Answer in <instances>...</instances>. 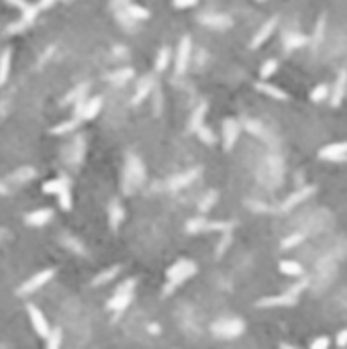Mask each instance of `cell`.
I'll return each instance as SVG.
<instances>
[{"instance_id":"cell-8","label":"cell","mask_w":347,"mask_h":349,"mask_svg":"<svg viewBox=\"0 0 347 349\" xmlns=\"http://www.w3.org/2000/svg\"><path fill=\"white\" fill-rule=\"evenodd\" d=\"M237 137H239V123L235 119H225L223 121V147L225 151H231Z\"/></svg>"},{"instance_id":"cell-11","label":"cell","mask_w":347,"mask_h":349,"mask_svg":"<svg viewBox=\"0 0 347 349\" xmlns=\"http://www.w3.org/2000/svg\"><path fill=\"white\" fill-rule=\"evenodd\" d=\"M212 331H216L221 337H237V335L243 331V323L237 321V319H233V321H223V323H219V325H212Z\"/></svg>"},{"instance_id":"cell-20","label":"cell","mask_w":347,"mask_h":349,"mask_svg":"<svg viewBox=\"0 0 347 349\" xmlns=\"http://www.w3.org/2000/svg\"><path fill=\"white\" fill-rule=\"evenodd\" d=\"M10 61H12L10 49H4L2 55H0V86H4V82L10 74Z\"/></svg>"},{"instance_id":"cell-47","label":"cell","mask_w":347,"mask_h":349,"mask_svg":"<svg viewBox=\"0 0 347 349\" xmlns=\"http://www.w3.org/2000/svg\"><path fill=\"white\" fill-rule=\"evenodd\" d=\"M280 349H294V347H290V345H282Z\"/></svg>"},{"instance_id":"cell-21","label":"cell","mask_w":347,"mask_h":349,"mask_svg":"<svg viewBox=\"0 0 347 349\" xmlns=\"http://www.w3.org/2000/svg\"><path fill=\"white\" fill-rule=\"evenodd\" d=\"M119 272H121V266H111V268H106L104 272H100V274L92 280V286H102V284H106V282H111L113 278H117Z\"/></svg>"},{"instance_id":"cell-13","label":"cell","mask_w":347,"mask_h":349,"mask_svg":"<svg viewBox=\"0 0 347 349\" xmlns=\"http://www.w3.org/2000/svg\"><path fill=\"white\" fill-rule=\"evenodd\" d=\"M53 216V210L51 208H39V210H33L29 214H25V223L31 225V227H43L51 221Z\"/></svg>"},{"instance_id":"cell-14","label":"cell","mask_w":347,"mask_h":349,"mask_svg":"<svg viewBox=\"0 0 347 349\" xmlns=\"http://www.w3.org/2000/svg\"><path fill=\"white\" fill-rule=\"evenodd\" d=\"M151 90H154V78H151V76H143L141 82L137 84L135 94H133V104H141L149 96Z\"/></svg>"},{"instance_id":"cell-15","label":"cell","mask_w":347,"mask_h":349,"mask_svg":"<svg viewBox=\"0 0 347 349\" xmlns=\"http://www.w3.org/2000/svg\"><path fill=\"white\" fill-rule=\"evenodd\" d=\"M313 192H315V186H307V188H302V190H298V192L290 194L288 198H286V202L282 204V210H290V208H294V206H296V204H300L302 200H307Z\"/></svg>"},{"instance_id":"cell-23","label":"cell","mask_w":347,"mask_h":349,"mask_svg":"<svg viewBox=\"0 0 347 349\" xmlns=\"http://www.w3.org/2000/svg\"><path fill=\"white\" fill-rule=\"evenodd\" d=\"M280 272L286 276H292V278H298L302 274V266L294 259H284V261H280Z\"/></svg>"},{"instance_id":"cell-34","label":"cell","mask_w":347,"mask_h":349,"mask_svg":"<svg viewBox=\"0 0 347 349\" xmlns=\"http://www.w3.org/2000/svg\"><path fill=\"white\" fill-rule=\"evenodd\" d=\"M305 43H307V37H305V35L290 33V35L286 37V47H288V49H296V47H300V45H305Z\"/></svg>"},{"instance_id":"cell-41","label":"cell","mask_w":347,"mask_h":349,"mask_svg":"<svg viewBox=\"0 0 347 349\" xmlns=\"http://www.w3.org/2000/svg\"><path fill=\"white\" fill-rule=\"evenodd\" d=\"M172 4L176 8H192V6L198 4V0H174Z\"/></svg>"},{"instance_id":"cell-48","label":"cell","mask_w":347,"mask_h":349,"mask_svg":"<svg viewBox=\"0 0 347 349\" xmlns=\"http://www.w3.org/2000/svg\"><path fill=\"white\" fill-rule=\"evenodd\" d=\"M255 2H266V0H255Z\"/></svg>"},{"instance_id":"cell-26","label":"cell","mask_w":347,"mask_h":349,"mask_svg":"<svg viewBox=\"0 0 347 349\" xmlns=\"http://www.w3.org/2000/svg\"><path fill=\"white\" fill-rule=\"evenodd\" d=\"M127 14L135 18V20H147L151 18V12L145 8V6H139V4H129L127 6Z\"/></svg>"},{"instance_id":"cell-24","label":"cell","mask_w":347,"mask_h":349,"mask_svg":"<svg viewBox=\"0 0 347 349\" xmlns=\"http://www.w3.org/2000/svg\"><path fill=\"white\" fill-rule=\"evenodd\" d=\"M243 127L249 131L251 135H255V137H259V139H268V131H266V127H264L262 123H257V121H253V119H245V121H243Z\"/></svg>"},{"instance_id":"cell-27","label":"cell","mask_w":347,"mask_h":349,"mask_svg":"<svg viewBox=\"0 0 347 349\" xmlns=\"http://www.w3.org/2000/svg\"><path fill=\"white\" fill-rule=\"evenodd\" d=\"M170 57H172V49L166 45L160 49L158 57H156V72H164L168 65H170Z\"/></svg>"},{"instance_id":"cell-9","label":"cell","mask_w":347,"mask_h":349,"mask_svg":"<svg viewBox=\"0 0 347 349\" xmlns=\"http://www.w3.org/2000/svg\"><path fill=\"white\" fill-rule=\"evenodd\" d=\"M298 300L296 294L292 292H286L282 296H268V298H259L257 300V307H294Z\"/></svg>"},{"instance_id":"cell-33","label":"cell","mask_w":347,"mask_h":349,"mask_svg":"<svg viewBox=\"0 0 347 349\" xmlns=\"http://www.w3.org/2000/svg\"><path fill=\"white\" fill-rule=\"evenodd\" d=\"M61 347V329H51V333L47 335V349H59Z\"/></svg>"},{"instance_id":"cell-1","label":"cell","mask_w":347,"mask_h":349,"mask_svg":"<svg viewBox=\"0 0 347 349\" xmlns=\"http://www.w3.org/2000/svg\"><path fill=\"white\" fill-rule=\"evenodd\" d=\"M135 284H137V280H135V278H129L127 282H123V284L117 288L115 296H113L111 300H108L106 307L111 309V311H117V313L125 311V309L129 307V302H131V296H133Z\"/></svg>"},{"instance_id":"cell-43","label":"cell","mask_w":347,"mask_h":349,"mask_svg":"<svg viewBox=\"0 0 347 349\" xmlns=\"http://www.w3.org/2000/svg\"><path fill=\"white\" fill-rule=\"evenodd\" d=\"M337 345H339V347H345V345H347V329L339 331V335H337Z\"/></svg>"},{"instance_id":"cell-44","label":"cell","mask_w":347,"mask_h":349,"mask_svg":"<svg viewBox=\"0 0 347 349\" xmlns=\"http://www.w3.org/2000/svg\"><path fill=\"white\" fill-rule=\"evenodd\" d=\"M55 2V0H39V4H37V8L39 10H45V8H49L51 4Z\"/></svg>"},{"instance_id":"cell-37","label":"cell","mask_w":347,"mask_h":349,"mask_svg":"<svg viewBox=\"0 0 347 349\" xmlns=\"http://www.w3.org/2000/svg\"><path fill=\"white\" fill-rule=\"evenodd\" d=\"M204 229H206V221L204 219H192V221H188V231L190 233L204 231Z\"/></svg>"},{"instance_id":"cell-6","label":"cell","mask_w":347,"mask_h":349,"mask_svg":"<svg viewBox=\"0 0 347 349\" xmlns=\"http://www.w3.org/2000/svg\"><path fill=\"white\" fill-rule=\"evenodd\" d=\"M319 158H321V160H329V162H343V160L347 158V141L325 145V147L319 151Z\"/></svg>"},{"instance_id":"cell-25","label":"cell","mask_w":347,"mask_h":349,"mask_svg":"<svg viewBox=\"0 0 347 349\" xmlns=\"http://www.w3.org/2000/svg\"><path fill=\"white\" fill-rule=\"evenodd\" d=\"M66 186H70L68 178H55V180H49V182L43 184V192H45V194H55V196H57Z\"/></svg>"},{"instance_id":"cell-46","label":"cell","mask_w":347,"mask_h":349,"mask_svg":"<svg viewBox=\"0 0 347 349\" xmlns=\"http://www.w3.org/2000/svg\"><path fill=\"white\" fill-rule=\"evenodd\" d=\"M0 194H8V188L4 184H0Z\"/></svg>"},{"instance_id":"cell-7","label":"cell","mask_w":347,"mask_h":349,"mask_svg":"<svg viewBox=\"0 0 347 349\" xmlns=\"http://www.w3.org/2000/svg\"><path fill=\"white\" fill-rule=\"evenodd\" d=\"M276 27H278V18L276 16H272V18H268L266 20V23L262 25V27H259V31L255 33V37L251 39V43H249V47L251 49H257V47H262L264 45V43L272 37V33L276 31Z\"/></svg>"},{"instance_id":"cell-12","label":"cell","mask_w":347,"mask_h":349,"mask_svg":"<svg viewBox=\"0 0 347 349\" xmlns=\"http://www.w3.org/2000/svg\"><path fill=\"white\" fill-rule=\"evenodd\" d=\"M255 90L262 92V94H266V96L272 98V100H282V102L288 100V92H286V90H282V88H278V86L268 84V82H257V84H255Z\"/></svg>"},{"instance_id":"cell-3","label":"cell","mask_w":347,"mask_h":349,"mask_svg":"<svg viewBox=\"0 0 347 349\" xmlns=\"http://www.w3.org/2000/svg\"><path fill=\"white\" fill-rule=\"evenodd\" d=\"M55 276V270L53 268H47V270H41V272H37L35 276H31L29 280H25L23 284H20V288L16 290L20 296H27V294H33V292H37L39 288H43L47 284V282L51 280Z\"/></svg>"},{"instance_id":"cell-31","label":"cell","mask_w":347,"mask_h":349,"mask_svg":"<svg viewBox=\"0 0 347 349\" xmlns=\"http://www.w3.org/2000/svg\"><path fill=\"white\" fill-rule=\"evenodd\" d=\"M196 135H198V139H200L202 143H206V145H214V141H216L214 131H212L210 127H206V125H202V127L196 131Z\"/></svg>"},{"instance_id":"cell-45","label":"cell","mask_w":347,"mask_h":349,"mask_svg":"<svg viewBox=\"0 0 347 349\" xmlns=\"http://www.w3.org/2000/svg\"><path fill=\"white\" fill-rule=\"evenodd\" d=\"M160 111H162V94L156 92V115L160 117Z\"/></svg>"},{"instance_id":"cell-38","label":"cell","mask_w":347,"mask_h":349,"mask_svg":"<svg viewBox=\"0 0 347 349\" xmlns=\"http://www.w3.org/2000/svg\"><path fill=\"white\" fill-rule=\"evenodd\" d=\"M214 202H216V192H214V190H210V192L206 194V198L200 202V210H202V212H206V210H208V208H210Z\"/></svg>"},{"instance_id":"cell-39","label":"cell","mask_w":347,"mask_h":349,"mask_svg":"<svg viewBox=\"0 0 347 349\" xmlns=\"http://www.w3.org/2000/svg\"><path fill=\"white\" fill-rule=\"evenodd\" d=\"M302 241V235L300 233H294V235H290L288 239H284V241H282V247L284 249H288V247H294V245H298Z\"/></svg>"},{"instance_id":"cell-17","label":"cell","mask_w":347,"mask_h":349,"mask_svg":"<svg viewBox=\"0 0 347 349\" xmlns=\"http://www.w3.org/2000/svg\"><path fill=\"white\" fill-rule=\"evenodd\" d=\"M123 219H125V210H123L121 202L119 200H113L111 202V208H108V221H111V229L117 231L119 225L123 223Z\"/></svg>"},{"instance_id":"cell-28","label":"cell","mask_w":347,"mask_h":349,"mask_svg":"<svg viewBox=\"0 0 347 349\" xmlns=\"http://www.w3.org/2000/svg\"><path fill=\"white\" fill-rule=\"evenodd\" d=\"M329 96H331V92H329L327 84H319V86H315V88L311 90V100L313 102H323V100H327Z\"/></svg>"},{"instance_id":"cell-35","label":"cell","mask_w":347,"mask_h":349,"mask_svg":"<svg viewBox=\"0 0 347 349\" xmlns=\"http://www.w3.org/2000/svg\"><path fill=\"white\" fill-rule=\"evenodd\" d=\"M108 78H111L113 82H119V84H121V82H127V80L133 78V70H131V68H125V70H119V72L111 74Z\"/></svg>"},{"instance_id":"cell-29","label":"cell","mask_w":347,"mask_h":349,"mask_svg":"<svg viewBox=\"0 0 347 349\" xmlns=\"http://www.w3.org/2000/svg\"><path fill=\"white\" fill-rule=\"evenodd\" d=\"M276 72H278V61H276V59H266V61L262 63V68H259V78H262V80H268V78H272Z\"/></svg>"},{"instance_id":"cell-18","label":"cell","mask_w":347,"mask_h":349,"mask_svg":"<svg viewBox=\"0 0 347 349\" xmlns=\"http://www.w3.org/2000/svg\"><path fill=\"white\" fill-rule=\"evenodd\" d=\"M100 108H102V98H100V96H94V98H90L88 102L84 104L82 119H86V121H92V119H96V115L100 113Z\"/></svg>"},{"instance_id":"cell-36","label":"cell","mask_w":347,"mask_h":349,"mask_svg":"<svg viewBox=\"0 0 347 349\" xmlns=\"http://www.w3.org/2000/svg\"><path fill=\"white\" fill-rule=\"evenodd\" d=\"M329 347H331L329 337L321 335V337H317V339H313V341H311V347H309V349H329Z\"/></svg>"},{"instance_id":"cell-10","label":"cell","mask_w":347,"mask_h":349,"mask_svg":"<svg viewBox=\"0 0 347 349\" xmlns=\"http://www.w3.org/2000/svg\"><path fill=\"white\" fill-rule=\"evenodd\" d=\"M345 86H347V72H339L337 80H335V86H333V90H331V96H329V102L333 108H339L343 98H345Z\"/></svg>"},{"instance_id":"cell-30","label":"cell","mask_w":347,"mask_h":349,"mask_svg":"<svg viewBox=\"0 0 347 349\" xmlns=\"http://www.w3.org/2000/svg\"><path fill=\"white\" fill-rule=\"evenodd\" d=\"M78 123H80V119H70V121H63V123H59V125H55V127L51 129V133H53V135H63V133H70V131H74V129L78 127Z\"/></svg>"},{"instance_id":"cell-2","label":"cell","mask_w":347,"mask_h":349,"mask_svg":"<svg viewBox=\"0 0 347 349\" xmlns=\"http://www.w3.org/2000/svg\"><path fill=\"white\" fill-rule=\"evenodd\" d=\"M194 272H196V266H194L190 259H180V261H176V264L170 266V270L166 272V278H168V282H170V288L182 284V282L188 280Z\"/></svg>"},{"instance_id":"cell-5","label":"cell","mask_w":347,"mask_h":349,"mask_svg":"<svg viewBox=\"0 0 347 349\" xmlns=\"http://www.w3.org/2000/svg\"><path fill=\"white\" fill-rule=\"evenodd\" d=\"M27 313H29V319H31V325H33V329L39 337H45L51 333V327L45 319V315H43V311H39L37 307H27Z\"/></svg>"},{"instance_id":"cell-4","label":"cell","mask_w":347,"mask_h":349,"mask_svg":"<svg viewBox=\"0 0 347 349\" xmlns=\"http://www.w3.org/2000/svg\"><path fill=\"white\" fill-rule=\"evenodd\" d=\"M190 53H192V41L188 35H184L178 43V53H176V74H184L190 63Z\"/></svg>"},{"instance_id":"cell-22","label":"cell","mask_w":347,"mask_h":349,"mask_svg":"<svg viewBox=\"0 0 347 349\" xmlns=\"http://www.w3.org/2000/svg\"><path fill=\"white\" fill-rule=\"evenodd\" d=\"M196 176H198V170H192V172H188V174H182V176H176V178H172L168 186H170L172 190L184 188V186H188V184L192 182V178H196Z\"/></svg>"},{"instance_id":"cell-42","label":"cell","mask_w":347,"mask_h":349,"mask_svg":"<svg viewBox=\"0 0 347 349\" xmlns=\"http://www.w3.org/2000/svg\"><path fill=\"white\" fill-rule=\"evenodd\" d=\"M323 31H325V18L321 16V18H319V23H317V31H315V45H317V43H321V39H323Z\"/></svg>"},{"instance_id":"cell-16","label":"cell","mask_w":347,"mask_h":349,"mask_svg":"<svg viewBox=\"0 0 347 349\" xmlns=\"http://www.w3.org/2000/svg\"><path fill=\"white\" fill-rule=\"evenodd\" d=\"M200 23L208 25V27H214V29H227L233 25V20L225 14H204L200 16Z\"/></svg>"},{"instance_id":"cell-19","label":"cell","mask_w":347,"mask_h":349,"mask_svg":"<svg viewBox=\"0 0 347 349\" xmlns=\"http://www.w3.org/2000/svg\"><path fill=\"white\" fill-rule=\"evenodd\" d=\"M206 111H208V104L206 102H200V106L196 108V111L192 113V121H190V129L196 133V131L204 125V117H206Z\"/></svg>"},{"instance_id":"cell-40","label":"cell","mask_w":347,"mask_h":349,"mask_svg":"<svg viewBox=\"0 0 347 349\" xmlns=\"http://www.w3.org/2000/svg\"><path fill=\"white\" fill-rule=\"evenodd\" d=\"M6 4H10V6H14V8H18L20 12H25V10H29L33 4H29L27 0H4Z\"/></svg>"},{"instance_id":"cell-32","label":"cell","mask_w":347,"mask_h":349,"mask_svg":"<svg viewBox=\"0 0 347 349\" xmlns=\"http://www.w3.org/2000/svg\"><path fill=\"white\" fill-rule=\"evenodd\" d=\"M57 200H59L61 210H72V192H70V186H66V188L57 194Z\"/></svg>"}]
</instances>
